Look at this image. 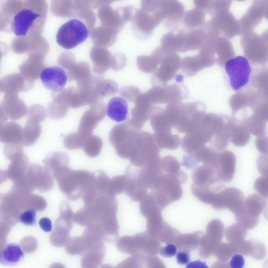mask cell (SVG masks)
<instances>
[{"label": "cell", "mask_w": 268, "mask_h": 268, "mask_svg": "<svg viewBox=\"0 0 268 268\" xmlns=\"http://www.w3.org/2000/svg\"><path fill=\"white\" fill-rule=\"evenodd\" d=\"M174 34L173 47L176 52H185L199 50L206 38V34L201 28L179 29Z\"/></svg>", "instance_id": "8"}, {"label": "cell", "mask_w": 268, "mask_h": 268, "mask_svg": "<svg viewBox=\"0 0 268 268\" xmlns=\"http://www.w3.org/2000/svg\"><path fill=\"white\" fill-rule=\"evenodd\" d=\"M182 185L178 178L177 173L175 175L163 173L158 178L153 190L155 191L169 205L182 197Z\"/></svg>", "instance_id": "10"}, {"label": "cell", "mask_w": 268, "mask_h": 268, "mask_svg": "<svg viewBox=\"0 0 268 268\" xmlns=\"http://www.w3.org/2000/svg\"><path fill=\"white\" fill-rule=\"evenodd\" d=\"M23 130L22 127L16 122L0 121V142L5 144L16 143L21 145Z\"/></svg>", "instance_id": "25"}, {"label": "cell", "mask_w": 268, "mask_h": 268, "mask_svg": "<svg viewBox=\"0 0 268 268\" xmlns=\"http://www.w3.org/2000/svg\"><path fill=\"white\" fill-rule=\"evenodd\" d=\"M162 21L151 12L138 9L131 21L132 29L137 38L144 40L152 35L154 30Z\"/></svg>", "instance_id": "11"}, {"label": "cell", "mask_w": 268, "mask_h": 268, "mask_svg": "<svg viewBox=\"0 0 268 268\" xmlns=\"http://www.w3.org/2000/svg\"><path fill=\"white\" fill-rule=\"evenodd\" d=\"M34 81L28 79L20 73H14L2 78L0 81V91L5 93H18L27 91L34 86Z\"/></svg>", "instance_id": "21"}, {"label": "cell", "mask_w": 268, "mask_h": 268, "mask_svg": "<svg viewBox=\"0 0 268 268\" xmlns=\"http://www.w3.org/2000/svg\"><path fill=\"white\" fill-rule=\"evenodd\" d=\"M94 172L83 170L64 168L55 178L59 188L69 200L75 201L82 198L93 183Z\"/></svg>", "instance_id": "1"}, {"label": "cell", "mask_w": 268, "mask_h": 268, "mask_svg": "<svg viewBox=\"0 0 268 268\" xmlns=\"http://www.w3.org/2000/svg\"><path fill=\"white\" fill-rule=\"evenodd\" d=\"M217 198L222 210L227 208L235 216L241 213L244 209V195L237 188L232 187L225 188L217 193Z\"/></svg>", "instance_id": "15"}, {"label": "cell", "mask_w": 268, "mask_h": 268, "mask_svg": "<svg viewBox=\"0 0 268 268\" xmlns=\"http://www.w3.org/2000/svg\"><path fill=\"white\" fill-rule=\"evenodd\" d=\"M205 104L197 101L183 104L178 122L174 127L179 133L186 134L196 131L200 125L206 113Z\"/></svg>", "instance_id": "5"}, {"label": "cell", "mask_w": 268, "mask_h": 268, "mask_svg": "<svg viewBox=\"0 0 268 268\" xmlns=\"http://www.w3.org/2000/svg\"><path fill=\"white\" fill-rule=\"evenodd\" d=\"M183 104L182 101H176L167 104L165 109L168 120L173 127L177 124L182 112Z\"/></svg>", "instance_id": "40"}, {"label": "cell", "mask_w": 268, "mask_h": 268, "mask_svg": "<svg viewBox=\"0 0 268 268\" xmlns=\"http://www.w3.org/2000/svg\"><path fill=\"white\" fill-rule=\"evenodd\" d=\"M206 13L195 7L185 12L182 23L186 28H200L205 23Z\"/></svg>", "instance_id": "36"}, {"label": "cell", "mask_w": 268, "mask_h": 268, "mask_svg": "<svg viewBox=\"0 0 268 268\" xmlns=\"http://www.w3.org/2000/svg\"><path fill=\"white\" fill-rule=\"evenodd\" d=\"M28 110L23 101L18 98L17 93H5L0 104V121L8 118L16 120L27 114Z\"/></svg>", "instance_id": "13"}, {"label": "cell", "mask_w": 268, "mask_h": 268, "mask_svg": "<svg viewBox=\"0 0 268 268\" xmlns=\"http://www.w3.org/2000/svg\"><path fill=\"white\" fill-rule=\"evenodd\" d=\"M27 114L28 119L40 123L46 119L47 113L43 107L40 105L35 104L30 107Z\"/></svg>", "instance_id": "50"}, {"label": "cell", "mask_w": 268, "mask_h": 268, "mask_svg": "<svg viewBox=\"0 0 268 268\" xmlns=\"http://www.w3.org/2000/svg\"><path fill=\"white\" fill-rule=\"evenodd\" d=\"M177 253L176 247L173 244H168L160 249V254L165 257H171L176 255Z\"/></svg>", "instance_id": "60"}, {"label": "cell", "mask_w": 268, "mask_h": 268, "mask_svg": "<svg viewBox=\"0 0 268 268\" xmlns=\"http://www.w3.org/2000/svg\"><path fill=\"white\" fill-rule=\"evenodd\" d=\"M126 180L125 175H116L110 178L108 187V193L115 196L124 192Z\"/></svg>", "instance_id": "42"}, {"label": "cell", "mask_w": 268, "mask_h": 268, "mask_svg": "<svg viewBox=\"0 0 268 268\" xmlns=\"http://www.w3.org/2000/svg\"><path fill=\"white\" fill-rule=\"evenodd\" d=\"M161 165L164 173L175 175L180 171L181 164L172 155H167L161 158Z\"/></svg>", "instance_id": "43"}, {"label": "cell", "mask_w": 268, "mask_h": 268, "mask_svg": "<svg viewBox=\"0 0 268 268\" xmlns=\"http://www.w3.org/2000/svg\"><path fill=\"white\" fill-rule=\"evenodd\" d=\"M45 66L43 58L31 57L25 61L19 68L20 73L29 80L34 81L38 78Z\"/></svg>", "instance_id": "30"}, {"label": "cell", "mask_w": 268, "mask_h": 268, "mask_svg": "<svg viewBox=\"0 0 268 268\" xmlns=\"http://www.w3.org/2000/svg\"><path fill=\"white\" fill-rule=\"evenodd\" d=\"M138 168L131 164L126 169L127 178L124 192L133 201L140 202L147 195V188L139 180L138 176Z\"/></svg>", "instance_id": "19"}, {"label": "cell", "mask_w": 268, "mask_h": 268, "mask_svg": "<svg viewBox=\"0 0 268 268\" xmlns=\"http://www.w3.org/2000/svg\"><path fill=\"white\" fill-rule=\"evenodd\" d=\"M176 256L177 263L180 265L187 264L190 260L189 254L186 251L178 252L177 253Z\"/></svg>", "instance_id": "62"}, {"label": "cell", "mask_w": 268, "mask_h": 268, "mask_svg": "<svg viewBox=\"0 0 268 268\" xmlns=\"http://www.w3.org/2000/svg\"><path fill=\"white\" fill-rule=\"evenodd\" d=\"M39 224L43 230L45 232L51 231L52 229V222L49 218L44 217L41 218L39 221Z\"/></svg>", "instance_id": "64"}, {"label": "cell", "mask_w": 268, "mask_h": 268, "mask_svg": "<svg viewBox=\"0 0 268 268\" xmlns=\"http://www.w3.org/2000/svg\"><path fill=\"white\" fill-rule=\"evenodd\" d=\"M161 9L164 27L173 32L178 31L185 12L183 4L177 0H161Z\"/></svg>", "instance_id": "14"}, {"label": "cell", "mask_w": 268, "mask_h": 268, "mask_svg": "<svg viewBox=\"0 0 268 268\" xmlns=\"http://www.w3.org/2000/svg\"><path fill=\"white\" fill-rule=\"evenodd\" d=\"M22 146L19 143L6 144L3 148L4 155L6 158L11 161L22 157L25 154Z\"/></svg>", "instance_id": "46"}, {"label": "cell", "mask_w": 268, "mask_h": 268, "mask_svg": "<svg viewBox=\"0 0 268 268\" xmlns=\"http://www.w3.org/2000/svg\"><path fill=\"white\" fill-rule=\"evenodd\" d=\"M267 204V198L259 194H252L245 200L244 210L251 216L258 218Z\"/></svg>", "instance_id": "31"}, {"label": "cell", "mask_w": 268, "mask_h": 268, "mask_svg": "<svg viewBox=\"0 0 268 268\" xmlns=\"http://www.w3.org/2000/svg\"><path fill=\"white\" fill-rule=\"evenodd\" d=\"M229 126L231 133L230 141L235 146L241 147L249 142L250 133L242 122L237 118L230 117Z\"/></svg>", "instance_id": "28"}, {"label": "cell", "mask_w": 268, "mask_h": 268, "mask_svg": "<svg viewBox=\"0 0 268 268\" xmlns=\"http://www.w3.org/2000/svg\"><path fill=\"white\" fill-rule=\"evenodd\" d=\"M149 119L154 133L171 132L172 127L168 120L164 109L161 107L153 106Z\"/></svg>", "instance_id": "29"}, {"label": "cell", "mask_w": 268, "mask_h": 268, "mask_svg": "<svg viewBox=\"0 0 268 268\" xmlns=\"http://www.w3.org/2000/svg\"><path fill=\"white\" fill-rule=\"evenodd\" d=\"M100 87V96L103 98L107 97L116 94L119 90L117 83L111 79L102 80Z\"/></svg>", "instance_id": "48"}, {"label": "cell", "mask_w": 268, "mask_h": 268, "mask_svg": "<svg viewBox=\"0 0 268 268\" xmlns=\"http://www.w3.org/2000/svg\"><path fill=\"white\" fill-rule=\"evenodd\" d=\"M161 159L160 156L138 168V175L139 180L147 188L152 190L159 177L163 173Z\"/></svg>", "instance_id": "22"}, {"label": "cell", "mask_w": 268, "mask_h": 268, "mask_svg": "<svg viewBox=\"0 0 268 268\" xmlns=\"http://www.w3.org/2000/svg\"><path fill=\"white\" fill-rule=\"evenodd\" d=\"M213 236L214 241L219 243L222 240L224 231V225L221 221L215 219L213 221Z\"/></svg>", "instance_id": "55"}, {"label": "cell", "mask_w": 268, "mask_h": 268, "mask_svg": "<svg viewBox=\"0 0 268 268\" xmlns=\"http://www.w3.org/2000/svg\"><path fill=\"white\" fill-rule=\"evenodd\" d=\"M230 116L219 114L217 126L214 135L209 142L211 147L218 152L225 150L230 141L229 126Z\"/></svg>", "instance_id": "24"}, {"label": "cell", "mask_w": 268, "mask_h": 268, "mask_svg": "<svg viewBox=\"0 0 268 268\" xmlns=\"http://www.w3.org/2000/svg\"><path fill=\"white\" fill-rule=\"evenodd\" d=\"M36 211L33 208L28 209L22 212L20 215L19 221L27 226H32L36 224Z\"/></svg>", "instance_id": "53"}, {"label": "cell", "mask_w": 268, "mask_h": 268, "mask_svg": "<svg viewBox=\"0 0 268 268\" xmlns=\"http://www.w3.org/2000/svg\"><path fill=\"white\" fill-rule=\"evenodd\" d=\"M137 68L142 72L146 73H154L158 68L159 62L157 57L152 53L151 55H142L137 57L136 60Z\"/></svg>", "instance_id": "37"}, {"label": "cell", "mask_w": 268, "mask_h": 268, "mask_svg": "<svg viewBox=\"0 0 268 268\" xmlns=\"http://www.w3.org/2000/svg\"><path fill=\"white\" fill-rule=\"evenodd\" d=\"M141 130L128 120L113 127L109 133V140L120 157L129 159Z\"/></svg>", "instance_id": "2"}, {"label": "cell", "mask_w": 268, "mask_h": 268, "mask_svg": "<svg viewBox=\"0 0 268 268\" xmlns=\"http://www.w3.org/2000/svg\"><path fill=\"white\" fill-rule=\"evenodd\" d=\"M250 249L249 255L257 260H261L265 258L267 251L262 242L255 239L250 240Z\"/></svg>", "instance_id": "49"}, {"label": "cell", "mask_w": 268, "mask_h": 268, "mask_svg": "<svg viewBox=\"0 0 268 268\" xmlns=\"http://www.w3.org/2000/svg\"><path fill=\"white\" fill-rule=\"evenodd\" d=\"M153 134L157 143L162 149L174 150L181 145V139L178 134L170 132L154 133Z\"/></svg>", "instance_id": "35"}, {"label": "cell", "mask_w": 268, "mask_h": 268, "mask_svg": "<svg viewBox=\"0 0 268 268\" xmlns=\"http://www.w3.org/2000/svg\"><path fill=\"white\" fill-rule=\"evenodd\" d=\"M141 93L137 87L133 85L124 86L120 88L119 91V94L121 97L126 100L134 103Z\"/></svg>", "instance_id": "51"}, {"label": "cell", "mask_w": 268, "mask_h": 268, "mask_svg": "<svg viewBox=\"0 0 268 268\" xmlns=\"http://www.w3.org/2000/svg\"><path fill=\"white\" fill-rule=\"evenodd\" d=\"M103 144L102 140L99 137L92 135L85 139L82 148L87 156L94 158L100 153Z\"/></svg>", "instance_id": "38"}, {"label": "cell", "mask_w": 268, "mask_h": 268, "mask_svg": "<svg viewBox=\"0 0 268 268\" xmlns=\"http://www.w3.org/2000/svg\"><path fill=\"white\" fill-rule=\"evenodd\" d=\"M85 140L77 132L68 134L64 137L63 142L67 149L72 150L82 148Z\"/></svg>", "instance_id": "47"}, {"label": "cell", "mask_w": 268, "mask_h": 268, "mask_svg": "<svg viewBox=\"0 0 268 268\" xmlns=\"http://www.w3.org/2000/svg\"><path fill=\"white\" fill-rule=\"evenodd\" d=\"M254 189L259 194L265 198L268 196V176L262 175L255 180Z\"/></svg>", "instance_id": "54"}, {"label": "cell", "mask_w": 268, "mask_h": 268, "mask_svg": "<svg viewBox=\"0 0 268 268\" xmlns=\"http://www.w3.org/2000/svg\"><path fill=\"white\" fill-rule=\"evenodd\" d=\"M191 190L196 198L201 202L208 204H211L217 193L212 191L207 186H197L192 183Z\"/></svg>", "instance_id": "39"}, {"label": "cell", "mask_w": 268, "mask_h": 268, "mask_svg": "<svg viewBox=\"0 0 268 268\" xmlns=\"http://www.w3.org/2000/svg\"><path fill=\"white\" fill-rule=\"evenodd\" d=\"M162 149L157 143L153 133L141 130L131 153L130 164L141 167L159 156Z\"/></svg>", "instance_id": "3"}, {"label": "cell", "mask_w": 268, "mask_h": 268, "mask_svg": "<svg viewBox=\"0 0 268 268\" xmlns=\"http://www.w3.org/2000/svg\"><path fill=\"white\" fill-rule=\"evenodd\" d=\"M164 48V53L160 65L150 78L152 86L167 85L181 68V59L177 53Z\"/></svg>", "instance_id": "6"}, {"label": "cell", "mask_w": 268, "mask_h": 268, "mask_svg": "<svg viewBox=\"0 0 268 268\" xmlns=\"http://www.w3.org/2000/svg\"><path fill=\"white\" fill-rule=\"evenodd\" d=\"M211 1L205 0H194L193 3L195 7L200 9L205 13H208L210 7Z\"/></svg>", "instance_id": "63"}, {"label": "cell", "mask_w": 268, "mask_h": 268, "mask_svg": "<svg viewBox=\"0 0 268 268\" xmlns=\"http://www.w3.org/2000/svg\"><path fill=\"white\" fill-rule=\"evenodd\" d=\"M257 166L262 175L268 176V155L261 154L257 159Z\"/></svg>", "instance_id": "58"}, {"label": "cell", "mask_w": 268, "mask_h": 268, "mask_svg": "<svg viewBox=\"0 0 268 268\" xmlns=\"http://www.w3.org/2000/svg\"><path fill=\"white\" fill-rule=\"evenodd\" d=\"M40 78L42 84L52 92L57 93L64 89L68 76L66 71L57 66L46 67L41 71Z\"/></svg>", "instance_id": "18"}, {"label": "cell", "mask_w": 268, "mask_h": 268, "mask_svg": "<svg viewBox=\"0 0 268 268\" xmlns=\"http://www.w3.org/2000/svg\"><path fill=\"white\" fill-rule=\"evenodd\" d=\"M225 69L231 87L237 91L248 83L252 69L248 59L242 56L230 59L225 63Z\"/></svg>", "instance_id": "7"}, {"label": "cell", "mask_w": 268, "mask_h": 268, "mask_svg": "<svg viewBox=\"0 0 268 268\" xmlns=\"http://www.w3.org/2000/svg\"><path fill=\"white\" fill-rule=\"evenodd\" d=\"M199 163L195 158L194 153L185 154L183 156L182 164L187 169H192L196 168Z\"/></svg>", "instance_id": "57"}, {"label": "cell", "mask_w": 268, "mask_h": 268, "mask_svg": "<svg viewBox=\"0 0 268 268\" xmlns=\"http://www.w3.org/2000/svg\"><path fill=\"white\" fill-rule=\"evenodd\" d=\"M216 176L213 169L203 164L195 168L192 172V183L198 186H207Z\"/></svg>", "instance_id": "33"}, {"label": "cell", "mask_w": 268, "mask_h": 268, "mask_svg": "<svg viewBox=\"0 0 268 268\" xmlns=\"http://www.w3.org/2000/svg\"><path fill=\"white\" fill-rule=\"evenodd\" d=\"M236 161L235 155L231 151L219 152L217 166L214 170L216 176L224 182L232 181L236 171Z\"/></svg>", "instance_id": "20"}, {"label": "cell", "mask_w": 268, "mask_h": 268, "mask_svg": "<svg viewBox=\"0 0 268 268\" xmlns=\"http://www.w3.org/2000/svg\"><path fill=\"white\" fill-rule=\"evenodd\" d=\"M25 254L18 244L11 243L6 245L0 253V263L2 265L13 267L23 260Z\"/></svg>", "instance_id": "27"}, {"label": "cell", "mask_w": 268, "mask_h": 268, "mask_svg": "<svg viewBox=\"0 0 268 268\" xmlns=\"http://www.w3.org/2000/svg\"><path fill=\"white\" fill-rule=\"evenodd\" d=\"M126 63L125 55L121 52H116L113 55L111 67L115 71H119L124 68Z\"/></svg>", "instance_id": "56"}, {"label": "cell", "mask_w": 268, "mask_h": 268, "mask_svg": "<svg viewBox=\"0 0 268 268\" xmlns=\"http://www.w3.org/2000/svg\"><path fill=\"white\" fill-rule=\"evenodd\" d=\"M247 229L236 222L228 227L226 229L225 234L228 242H232L244 239L246 236Z\"/></svg>", "instance_id": "41"}, {"label": "cell", "mask_w": 268, "mask_h": 268, "mask_svg": "<svg viewBox=\"0 0 268 268\" xmlns=\"http://www.w3.org/2000/svg\"><path fill=\"white\" fill-rule=\"evenodd\" d=\"M267 136L258 137L255 141L256 148L261 154L268 155Z\"/></svg>", "instance_id": "59"}, {"label": "cell", "mask_w": 268, "mask_h": 268, "mask_svg": "<svg viewBox=\"0 0 268 268\" xmlns=\"http://www.w3.org/2000/svg\"><path fill=\"white\" fill-rule=\"evenodd\" d=\"M214 56L204 51L193 56H187L181 59V69L187 76L192 77L204 69L212 66L214 62Z\"/></svg>", "instance_id": "17"}, {"label": "cell", "mask_w": 268, "mask_h": 268, "mask_svg": "<svg viewBox=\"0 0 268 268\" xmlns=\"http://www.w3.org/2000/svg\"><path fill=\"white\" fill-rule=\"evenodd\" d=\"M106 111L108 117L117 122L124 121L128 118L127 103L121 97H114L111 98L107 104Z\"/></svg>", "instance_id": "26"}, {"label": "cell", "mask_w": 268, "mask_h": 268, "mask_svg": "<svg viewBox=\"0 0 268 268\" xmlns=\"http://www.w3.org/2000/svg\"><path fill=\"white\" fill-rule=\"evenodd\" d=\"M147 93L151 102L155 105L182 101L187 97L188 91L184 85L174 83L164 86H152L147 91Z\"/></svg>", "instance_id": "9"}, {"label": "cell", "mask_w": 268, "mask_h": 268, "mask_svg": "<svg viewBox=\"0 0 268 268\" xmlns=\"http://www.w3.org/2000/svg\"><path fill=\"white\" fill-rule=\"evenodd\" d=\"M259 218L249 215L244 210L239 215L235 216L237 222L240 224L247 229H252L257 225Z\"/></svg>", "instance_id": "52"}, {"label": "cell", "mask_w": 268, "mask_h": 268, "mask_svg": "<svg viewBox=\"0 0 268 268\" xmlns=\"http://www.w3.org/2000/svg\"><path fill=\"white\" fill-rule=\"evenodd\" d=\"M41 17L40 14L31 8L21 9L13 17L11 29L17 36H26Z\"/></svg>", "instance_id": "16"}, {"label": "cell", "mask_w": 268, "mask_h": 268, "mask_svg": "<svg viewBox=\"0 0 268 268\" xmlns=\"http://www.w3.org/2000/svg\"><path fill=\"white\" fill-rule=\"evenodd\" d=\"M245 264L243 256L239 254H235L232 257L230 263V265L233 268H242Z\"/></svg>", "instance_id": "61"}, {"label": "cell", "mask_w": 268, "mask_h": 268, "mask_svg": "<svg viewBox=\"0 0 268 268\" xmlns=\"http://www.w3.org/2000/svg\"><path fill=\"white\" fill-rule=\"evenodd\" d=\"M219 152L210 147L204 146L194 152L197 160L215 170L218 163Z\"/></svg>", "instance_id": "34"}, {"label": "cell", "mask_w": 268, "mask_h": 268, "mask_svg": "<svg viewBox=\"0 0 268 268\" xmlns=\"http://www.w3.org/2000/svg\"><path fill=\"white\" fill-rule=\"evenodd\" d=\"M215 253L219 261L224 263L227 261L235 254L231 243H226L221 242L216 247Z\"/></svg>", "instance_id": "44"}, {"label": "cell", "mask_w": 268, "mask_h": 268, "mask_svg": "<svg viewBox=\"0 0 268 268\" xmlns=\"http://www.w3.org/2000/svg\"><path fill=\"white\" fill-rule=\"evenodd\" d=\"M105 104L103 102H97L91 105L82 116L79 125L78 133L84 139L92 135L99 123L106 115Z\"/></svg>", "instance_id": "12"}, {"label": "cell", "mask_w": 268, "mask_h": 268, "mask_svg": "<svg viewBox=\"0 0 268 268\" xmlns=\"http://www.w3.org/2000/svg\"><path fill=\"white\" fill-rule=\"evenodd\" d=\"M68 107L64 103L54 101L51 102L48 107V114L49 118L54 120L60 119L66 115Z\"/></svg>", "instance_id": "45"}, {"label": "cell", "mask_w": 268, "mask_h": 268, "mask_svg": "<svg viewBox=\"0 0 268 268\" xmlns=\"http://www.w3.org/2000/svg\"><path fill=\"white\" fill-rule=\"evenodd\" d=\"M41 132V126L40 123L28 119L23 129L21 145L25 146L33 145L37 141Z\"/></svg>", "instance_id": "32"}, {"label": "cell", "mask_w": 268, "mask_h": 268, "mask_svg": "<svg viewBox=\"0 0 268 268\" xmlns=\"http://www.w3.org/2000/svg\"><path fill=\"white\" fill-rule=\"evenodd\" d=\"M135 106L131 110V118L129 120L135 126L141 129L149 119L150 113L154 105L149 100L144 92L137 97Z\"/></svg>", "instance_id": "23"}, {"label": "cell", "mask_w": 268, "mask_h": 268, "mask_svg": "<svg viewBox=\"0 0 268 268\" xmlns=\"http://www.w3.org/2000/svg\"><path fill=\"white\" fill-rule=\"evenodd\" d=\"M85 24L77 19H73L63 24L58 29L56 41L66 49L72 48L85 41L89 35Z\"/></svg>", "instance_id": "4"}]
</instances>
